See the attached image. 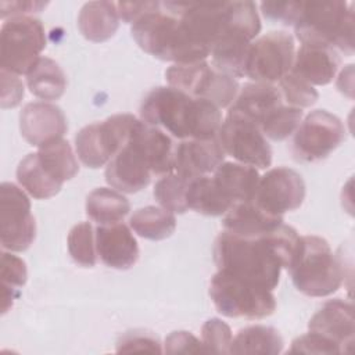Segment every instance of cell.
Masks as SVG:
<instances>
[{"mask_svg":"<svg viewBox=\"0 0 355 355\" xmlns=\"http://www.w3.org/2000/svg\"><path fill=\"white\" fill-rule=\"evenodd\" d=\"M67 243L69 255L78 265L83 268H92L96 265V233L89 222L75 225L68 234Z\"/></svg>","mask_w":355,"mask_h":355,"instance_id":"cell-37","label":"cell"},{"mask_svg":"<svg viewBox=\"0 0 355 355\" xmlns=\"http://www.w3.org/2000/svg\"><path fill=\"white\" fill-rule=\"evenodd\" d=\"M46 47L40 19L22 15L8 18L0 31V67L15 75H26Z\"/></svg>","mask_w":355,"mask_h":355,"instance_id":"cell-9","label":"cell"},{"mask_svg":"<svg viewBox=\"0 0 355 355\" xmlns=\"http://www.w3.org/2000/svg\"><path fill=\"white\" fill-rule=\"evenodd\" d=\"M347 136L341 119L326 110L309 112L295 129L293 155L297 161L313 162L326 158Z\"/></svg>","mask_w":355,"mask_h":355,"instance_id":"cell-11","label":"cell"},{"mask_svg":"<svg viewBox=\"0 0 355 355\" xmlns=\"http://www.w3.org/2000/svg\"><path fill=\"white\" fill-rule=\"evenodd\" d=\"M282 223L283 216L266 212L254 200L233 204L222 219L223 230L245 237L263 236Z\"/></svg>","mask_w":355,"mask_h":355,"instance_id":"cell-22","label":"cell"},{"mask_svg":"<svg viewBox=\"0 0 355 355\" xmlns=\"http://www.w3.org/2000/svg\"><path fill=\"white\" fill-rule=\"evenodd\" d=\"M166 12L179 18L187 35L209 50L222 37L237 33L252 42L261 31L257 4L252 1H166Z\"/></svg>","mask_w":355,"mask_h":355,"instance_id":"cell-2","label":"cell"},{"mask_svg":"<svg viewBox=\"0 0 355 355\" xmlns=\"http://www.w3.org/2000/svg\"><path fill=\"white\" fill-rule=\"evenodd\" d=\"M302 1H263L261 10L265 18L284 25H294Z\"/></svg>","mask_w":355,"mask_h":355,"instance_id":"cell-43","label":"cell"},{"mask_svg":"<svg viewBox=\"0 0 355 355\" xmlns=\"http://www.w3.org/2000/svg\"><path fill=\"white\" fill-rule=\"evenodd\" d=\"M151 176L147 157L132 133L128 143L107 164L105 180L118 191L137 193L148 186Z\"/></svg>","mask_w":355,"mask_h":355,"instance_id":"cell-16","label":"cell"},{"mask_svg":"<svg viewBox=\"0 0 355 355\" xmlns=\"http://www.w3.org/2000/svg\"><path fill=\"white\" fill-rule=\"evenodd\" d=\"M216 137L225 154L232 155L239 162L259 169L270 166L272 148L266 137L257 123L240 114L229 111Z\"/></svg>","mask_w":355,"mask_h":355,"instance_id":"cell-12","label":"cell"},{"mask_svg":"<svg viewBox=\"0 0 355 355\" xmlns=\"http://www.w3.org/2000/svg\"><path fill=\"white\" fill-rule=\"evenodd\" d=\"M223 159L225 151L218 137L186 139L175 147L173 172L191 180L215 172Z\"/></svg>","mask_w":355,"mask_h":355,"instance_id":"cell-19","label":"cell"},{"mask_svg":"<svg viewBox=\"0 0 355 355\" xmlns=\"http://www.w3.org/2000/svg\"><path fill=\"white\" fill-rule=\"evenodd\" d=\"M189 209L208 216L225 215L233 202L220 191L214 178L205 175L189 182L186 194Z\"/></svg>","mask_w":355,"mask_h":355,"instance_id":"cell-27","label":"cell"},{"mask_svg":"<svg viewBox=\"0 0 355 355\" xmlns=\"http://www.w3.org/2000/svg\"><path fill=\"white\" fill-rule=\"evenodd\" d=\"M214 180L220 191L233 202L252 200L259 173L257 168L241 162L223 161L214 172Z\"/></svg>","mask_w":355,"mask_h":355,"instance_id":"cell-25","label":"cell"},{"mask_svg":"<svg viewBox=\"0 0 355 355\" xmlns=\"http://www.w3.org/2000/svg\"><path fill=\"white\" fill-rule=\"evenodd\" d=\"M0 83H1V108H14L17 107L24 97V83L18 75L0 69Z\"/></svg>","mask_w":355,"mask_h":355,"instance_id":"cell-45","label":"cell"},{"mask_svg":"<svg viewBox=\"0 0 355 355\" xmlns=\"http://www.w3.org/2000/svg\"><path fill=\"white\" fill-rule=\"evenodd\" d=\"M67 118L62 110L47 101L28 103L19 114V130L32 146L61 139L67 132Z\"/></svg>","mask_w":355,"mask_h":355,"instance_id":"cell-18","label":"cell"},{"mask_svg":"<svg viewBox=\"0 0 355 355\" xmlns=\"http://www.w3.org/2000/svg\"><path fill=\"white\" fill-rule=\"evenodd\" d=\"M338 53L327 46L301 44L294 54L291 72L309 85L323 86L333 80L340 67Z\"/></svg>","mask_w":355,"mask_h":355,"instance_id":"cell-21","label":"cell"},{"mask_svg":"<svg viewBox=\"0 0 355 355\" xmlns=\"http://www.w3.org/2000/svg\"><path fill=\"white\" fill-rule=\"evenodd\" d=\"M26 85L31 93L42 100H57L67 89V78L54 60L40 57L26 73Z\"/></svg>","mask_w":355,"mask_h":355,"instance_id":"cell-30","label":"cell"},{"mask_svg":"<svg viewBox=\"0 0 355 355\" xmlns=\"http://www.w3.org/2000/svg\"><path fill=\"white\" fill-rule=\"evenodd\" d=\"M305 198V183L302 176L287 166L269 169L259 178L252 200L266 212L283 216L288 211L301 207Z\"/></svg>","mask_w":355,"mask_h":355,"instance_id":"cell-15","label":"cell"},{"mask_svg":"<svg viewBox=\"0 0 355 355\" xmlns=\"http://www.w3.org/2000/svg\"><path fill=\"white\" fill-rule=\"evenodd\" d=\"M162 3L159 1H119L116 10L119 19L126 24H135L143 15L161 10Z\"/></svg>","mask_w":355,"mask_h":355,"instance_id":"cell-46","label":"cell"},{"mask_svg":"<svg viewBox=\"0 0 355 355\" xmlns=\"http://www.w3.org/2000/svg\"><path fill=\"white\" fill-rule=\"evenodd\" d=\"M47 6L46 1H26V0H17V1H0V17L6 19L7 17H22L31 12H39Z\"/></svg>","mask_w":355,"mask_h":355,"instance_id":"cell-47","label":"cell"},{"mask_svg":"<svg viewBox=\"0 0 355 355\" xmlns=\"http://www.w3.org/2000/svg\"><path fill=\"white\" fill-rule=\"evenodd\" d=\"M118 26L116 3L89 1L79 11L78 28L87 40L105 42L115 35Z\"/></svg>","mask_w":355,"mask_h":355,"instance_id":"cell-26","label":"cell"},{"mask_svg":"<svg viewBox=\"0 0 355 355\" xmlns=\"http://www.w3.org/2000/svg\"><path fill=\"white\" fill-rule=\"evenodd\" d=\"M118 352H162L161 344L155 336L148 331H128L123 334L116 344Z\"/></svg>","mask_w":355,"mask_h":355,"instance_id":"cell-41","label":"cell"},{"mask_svg":"<svg viewBox=\"0 0 355 355\" xmlns=\"http://www.w3.org/2000/svg\"><path fill=\"white\" fill-rule=\"evenodd\" d=\"M37 155L47 173L62 184L79 172V164L72 147L62 137L42 144Z\"/></svg>","mask_w":355,"mask_h":355,"instance_id":"cell-32","label":"cell"},{"mask_svg":"<svg viewBox=\"0 0 355 355\" xmlns=\"http://www.w3.org/2000/svg\"><path fill=\"white\" fill-rule=\"evenodd\" d=\"M214 261L218 270L272 291L280 280L282 263L265 234L245 237L220 232L214 244Z\"/></svg>","mask_w":355,"mask_h":355,"instance_id":"cell-3","label":"cell"},{"mask_svg":"<svg viewBox=\"0 0 355 355\" xmlns=\"http://www.w3.org/2000/svg\"><path fill=\"white\" fill-rule=\"evenodd\" d=\"M18 183L35 198L46 200L55 196L62 183L53 179L40 164L37 153L28 154L17 168Z\"/></svg>","mask_w":355,"mask_h":355,"instance_id":"cell-33","label":"cell"},{"mask_svg":"<svg viewBox=\"0 0 355 355\" xmlns=\"http://www.w3.org/2000/svg\"><path fill=\"white\" fill-rule=\"evenodd\" d=\"M129 211V200L115 189L97 187L86 198V214L98 225L118 223Z\"/></svg>","mask_w":355,"mask_h":355,"instance_id":"cell-29","label":"cell"},{"mask_svg":"<svg viewBox=\"0 0 355 355\" xmlns=\"http://www.w3.org/2000/svg\"><path fill=\"white\" fill-rule=\"evenodd\" d=\"M140 116L144 123L180 140L216 137L222 125V115L215 104L171 86L153 89L141 103Z\"/></svg>","mask_w":355,"mask_h":355,"instance_id":"cell-1","label":"cell"},{"mask_svg":"<svg viewBox=\"0 0 355 355\" xmlns=\"http://www.w3.org/2000/svg\"><path fill=\"white\" fill-rule=\"evenodd\" d=\"M0 277H1V313H6L12 305V300L17 295V288L26 283L28 270L25 262L11 254L1 252L0 259Z\"/></svg>","mask_w":355,"mask_h":355,"instance_id":"cell-36","label":"cell"},{"mask_svg":"<svg viewBox=\"0 0 355 355\" xmlns=\"http://www.w3.org/2000/svg\"><path fill=\"white\" fill-rule=\"evenodd\" d=\"M164 352L166 354H198L205 352L202 343L190 331H172L164 343Z\"/></svg>","mask_w":355,"mask_h":355,"instance_id":"cell-44","label":"cell"},{"mask_svg":"<svg viewBox=\"0 0 355 355\" xmlns=\"http://www.w3.org/2000/svg\"><path fill=\"white\" fill-rule=\"evenodd\" d=\"M283 105L280 90L273 83L254 82L244 85L229 111L240 114L258 126L276 108Z\"/></svg>","mask_w":355,"mask_h":355,"instance_id":"cell-23","label":"cell"},{"mask_svg":"<svg viewBox=\"0 0 355 355\" xmlns=\"http://www.w3.org/2000/svg\"><path fill=\"white\" fill-rule=\"evenodd\" d=\"M139 121L132 114H116L82 128L75 136V148L82 164L89 168L108 164L128 143Z\"/></svg>","mask_w":355,"mask_h":355,"instance_id":"cell-10","label":"cell"},{"mask_svg":"<svg viewBox=\"0 0 355 355\" xmlns=\"http://www.w3.org/2000/svg\"><path fill=\"white\" fill-rule=\"evenodd\" d=\"M301 119L302 111L300 108L283 104L261 122L259 129L265 137L280 141L295 132L301 123Z\"/></svg>","mask_w":355,"mask_h":355,"instance_id":"cell-38","label":"cell"},{"mask_svg":"<svg viewBox=\"0 0 355 355\" xmlns=\"http://www.w3.org/2000/svg\"><path fill=\"white\" fill-rule=\"evenodd\" d=\"M288 270L297 290L309 297H326L336 293L345 276L344 262L319 236H301Z\"/></svg>","mask_w":355,"mask_h":355,"instance_id":"cell-6","label":"cell"},{"mask_svg":"<svg viewBox=\"0 0 355 355\" xmlns=\"http://www.w3.org/2000/svg\"><path fill=\"white\" fill-rule=\"evenodd\" d=\"M209 297L219 313L227 318L262 319L276 309L272 290L218 270L209 282Z\"/></svg>","mask_w":355,"mask_h":355,"instance_id":"cell-7","label":"cell"},{"mask_svg":"<svg viewBox=\"0 0 355 355\" xmlns=\"http://www.w3.org/2000/svg\"><path fill=\"white\" fill-rule=\"evenodd\" d=\"M165 79L171 87L205 98L218 108L230 107L240 90L236 78L215 69L207 61L173 64L165 71Z\"/></svg>","mask_w":355,"mask_h":355,"instance_id":"cell-8","label":"cell"},{"mask_svg":"<svg viewBox=\"0 0 355 355\" xmlns=\"http://www.w3.org/2000/svg\"><path fill=\"white\" fill-rule=\"evenodd\" d=\"M250 46L251 40L237 33L222 37L211 49L212 67L233 78L244 76Z\"/></svg>","mask_w":355,"mask_h":355,"instance_id":"cell-28","label":"cell"},{"mask_svg":"<svg viewBox=\"0 0 355 355\" xmlns=\"http://www.w3.org/2000/svg\"><path fill=\"white\" fill-rule=\"evenodd\" d=\"M189 182V179L176 172L161 176L154 186V197L157 202L172 214H184L189 209L186 200Z\"/></svg>","mask_w":355,"mask_h":355,"instance_id":"cell-35","label":"cell"},{"mask_svg":"<svg viewBox=\"0 0 355 355\" xmlns=\"http://www.w3.org/2000/svg\"><path fill=\"white\" fill-rule=\"evenodd\" d=\"M294 39L286 32H269L251 42L245 62V73L254 82H279L291 71L294 61Z\"/></svg>","mask_w":355,"mask_h":355,"instance_id":"cell-13","label":"cell"},{"mask_svg":"<svg viewBox=\"0 0 355 355\" xmlns=\"http://www.w3.org/2000/svg\"><path fill=\"white\" fill-rule=\"evenodd\" d=\"M130 32L141 50L164 61L189 64L209 55L207 47L191 40L179 18L164 10L143 15L132 24Z\"/></svg>","mask_w":355,"mask_h":355,"instance_id":"cell-4","label":"cell"},{"mask_svg":"<svg viewBox=\"0 0 355 355\" xmlns=\"http://www.w3.org/2000/svg\"><path fill=\"white\" fill-rule=\"evenodd\" d=\"M133 135L147 157L153 175L164 176L173 172L176 146L165 130L147 125L140 119Z\"/></svg>","mask_w":355,"mask_h":355,"instance_id":"cell-24","label":"cell"},{"mask_svg":"<svg viewBox=\"0 0 355 355\" xmlns=\"http://www.w3.org/2000/svg\"><path fill=\"white\" fill-rule=\"evenodd\" d=\"M291 354H326V355H333V354H341V349L338 345L334 343L323 338L319 334L308 331L304 336L297 337L291 343L290 351Z\"/></svg>","mask_w":355,"mask_h":355,"instance_id":"cell-42","label":"cell"},{"mask_svg":"<svg viewBox=\"0 0 355 355\" xmlns=\"http://www.w3.org/2000/svg\"><path fill=\"white\" fill-rule=\"evenodd\" d=\"M354 323L352 304L341 298H334L326 301L311 318L308 329L311 333L319 334L338 345L341 354H347L351 351L354 344Z\"/></svg>","mask_w":355,"mask_h":355,"instance_id":"cell-17","label":"cell"},{"mask_svg":"<svg viewBox=\"0 0 355 355\" xmlns=\"http://www.w3.org/2000/svg\"><path fill=\"white\" fill-rule=\"evenodd\" d=\"M232 341V330L223 320L212 318L202 324L201 343L205 352L230 354Z\"/></svg>","mask_w":355,"mask_h":355,"instance_id":"cell-40","label":"cell"},{"mask_svg":"<svg viewBox=\"0 0 355 355\" xmlns=\"http://www.w3.org/2000/svg\"><path fill=\"white\" fill-rule=\"evenodd\" d=\"M283 337L272 326H248L233 337L230 354H261L276 355L283 349Z\"/></svg>","mask_w":355,"mask_h":355,"instance_id":"cell-31","label":"cell"},{"mask_svg":"<svg viewBox=\"0 0 355 355\" xmlns=\"http://www.w3.org/2000/svg\"><path fill=\"white\" fill-rule=\"evenodd\" d=\"M129 225L143 239L164 240L175 232L176 218L164 208L148 205L135 211L129 219Z\"/></svg>","mask_w":355,"mask_h":355,"instance_id":"cell-34","label":"cell"},{"mask_svg":"<svg viewBox=\"0 0 355 355\" xmlns=\"http://www.w3.org/2000/svg\"><path fill=\"white\" fill-rule=\"evenodd\" d=\"M355 15L345 1H302L294 31L302 44H319L352 55Z\"/></svg>","mask_w":355,"mask_h":355,"instance_id":"cell-5","label":"cell"},{"mask_svg":"<svg viewBox=\"0 0 355 355\" xmlns=\"http://www.w3.org/2000/svg\"><path fill=\"white\" fill-rule=\"evenodd\" d=\"M36 236V222L28 196L17 184L0 186V243L3 250L25 251Z\"/></svg>","mask_w":355,"mask_h":355,"instance_id":"cell-14","label":"cell"},{"mask_svg":"<svg viewBox=\"0 0 355 355\" xmlns=\"http://www.w3.org/2000/svg\"><path fill=\"white\" fill-rule=\"evenodd\" d=\"M96 250L101 262L114 269H129L139 259L137 241L122 222L96 229Z\"/></svg>","mask_w":355,"mask_h":355,"instance_id":"cell-20","label":"cell"},{"mask_svg":"<svg viewBox=\"0 0 355 355\" xmlns=\"http://www.w3.org/2000/svg\"><path fill=\"white\" fill-rule=\"evenodd\" d=\"M279 85L282 97H284L290 107H295L300 110L306 108L313 105L319 97V93L312 85H309L306 80L301 79L291 71L279 80Z\"/></svg>","mask_w":355,"mask_h":355,"instance_id":"cell-39","label":"cell"}]
</instances>
